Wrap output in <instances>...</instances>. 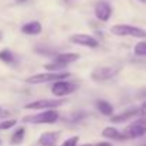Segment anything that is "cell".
<instances>
[{"label": "cell", "mask_w": 146, "mask_h": 146, "mask_svg": "<svg viewBox=\"0 0 146 146\" xmlns=\"http://www.w3.org/2000/svg\"><path fill=\"white\" fill-rule=\"evenodd\" d=\"M101 135L104 136V138H106V139H112V141H126V135L123 133V132H119L116 128H113V126H106L102 132H101Z\"/></svg>", "instance_id": "13"}, {"label": "cell", "mask_w": 146, "mask_h": 146, "mask_svg": "<svg viewBox=\"0 0 146 146\" xmlns=\"http://www.w3.org/2000/svg\"><path fill=\"white\" fill-rule=\"evenodd\" d=\"M7 115H9V112H7V111H3V108L0 106V119H3V118L7 116Z\"/></svg>", "instance_id": "23"}, {"label": "cell", "mask_w": 146, "mask_h": 146, "mask_svg": "<svg viewBox=\"0 0 146 146\" xmlns=\"http://www.w3.org/2000/svg\"><path fill=\"white\" fill-rule=\"evenodd\" d=\"M77 84L74 82H68L65 80H60V81H55L52 82V87H51V92L52 95L55 97H65V95H70L72 94L74 91H77Z\"/></svg>", "instance_id": "6"}, {"label": "cell", "mask_w": 146, "mask_h": 146, "mask_svg": "<svg viewBox=\"0 0 146 146\" xmlns=\"http://www.w3.org/2000/svg\"><path fill=\"white\" fill-rule=\"evenodd\" d=\"M139 112H141V116H146V101L139 106Z\"/></svg>", "instance_id": "22"}, {"label": "cell", "mask_w": 146, "mask_h": 146, "mask_svg": "<svg viewBox=\"0 0 146 146\" xmlns=\"http://www.w3.org/2000/svg\"><path fill=\"white\" fill-rule=\"evenodd\" d=\"M71 74L67 71H48V72H41V74H34L30 75L26 82L27 84H47V82H55L60 80L68 78Z\"/></svg>", "instance_id": "1"}, {"label": "cell", "mask_w": 146, "mask_h": 146, "mask_svg": "<svg viewBox=\"0 0 146 146\" xmlns=\"http://www.w3.org/2000/svg\"><path fill=\"white\" fill-rule=\"evenodd\" d=\"M17 121L16 119H4V121H0V131H7L13 126H16Z\"/></svg>", "instance_id": "20"}, {"label": "cell", "mask_w": 146, "mask_h": 146, "mask_svg": "<svg viewBox=\"0 0 146 146\" xmlns=\"http://www.w3.org/2000/svg\"><path fill=\"white\" fill-rule=\"evenodd\" d=\"M70 41L72 44H77V46H82V47H88V48H97L98 47V40L95 37L90 36V34H72L70 37Z\"/></svg>", "instance_id": "8"}, {"label": "cell", "mask_w": 146, "mask_h": 146, "mask_svg": "<svg viewBox=\"0 0 146 146\" xmlns=\"http://www.w3.org/2000/svg\"><path fill=\"white\" fill-rule=\"evenodd\" d=\"M123 133L126 135V139H136V138L143 136L146 133V116H142L138 121L128 125L125 128Z\"/></svg>", "instance_id": "4"}, {"label": "cell", "mask_w": 146, "mask_h": 146, "mask_svg": "<svg viewBox=\"0 0 146 146\" xmlns=\"http://www.w3.org/2000/svg\"><path fill=\"white\" fill-rule=\"evenodd\" d=\"M0 143H1V141H0Z\"/></svg>", "instance_id": "29"}, {"label": "cell", "mask_w": 146, "mask_h": 146, "mask_svg": "<svg viewBox=\"0 0 146 146\" xmlns=\"http://www.w3.org/2000/svg\"><path fill=\"white\" fill-rule=\"evenodd\" d=\"M24 136H26V128H23V126L17 128V129L14 131V133L11 135V139H10L11 145H19V143H21L23 139H24Z\"/></svg>", "instance_id": "16"}, {"label": "cell", "mask_w": 146, "mask_h": 146, "mask_svg": "<svg viewBox=\"0 0 146 146\" xmlns=\"http://www.w3.org/2000/svg\"><path fill=\"white\" fill-rule=\"evenodd\" d=\"M65 101L64 99H38L27 104L24 108L26 109H55L60 108Z\"/></svg>", "instance_id": "7"}, {"label": "cell", "mask_w": 146, "mask_h": 146, "mask_svg": "<svg viewBox=\"0 0 146 146\" xmlns=\"http://www.w3.org/2000/svg\"><path fill=\"white\" fill-rule=\"evenodd\" d=\"M94 13H95V17L99 21H108L112 16V6L105 0H99L95 4Z\"/></svg>", "instance_id": "9"}, {"label": "cell", "mask_w": 146, "mask_h": 146, "mask_svg": "<svg viewBox=\"0 0 146 146\" xmlns=\"http://www.w3.org/2000/svg\"><path fill=\"white\" fill-rule=\"evenodd\" d=\"M82 146H92V145H90V143H85V145H82Z\"/></svg>", "instance_id": "26"}, {"label": "cell", "mask_w": 146, "mask_h": 146, "mask_svg": "<svg viewBox=\"0 0 146 146\" xmlns=\"http://www.w3.org/2000/svg\"><path fill=\"white\" fill-rule=\"evenodd\" d=\"M1 37H3V34H1V31H0V41H1Z\"/></svg>", "instance_id": "25"}, {"label": "cell", "mask_w": 146, "mask_h": 146, "mask_svg": "<svg viewBox=\"0 0 146 146\" xmlns=\"http://www.w3.org/2000/svg\"><path fill=\"white\" fill-rule=\"evenodd\" d=\"M77 60H80V55L74 54V52H61V54H55L52 57V61L60 62V64H65V65H70V64L75 62Z\"/></svg>", "instance_id": "14"}, {"label": "cell", "mask_w": 146, "mask_h": 146, "mask_svg": "<svg viewBox=\"0 0 146 146\" xmlns=\"http://www.w3.org/2000/svg\"><path fill=\"white\" fill-rule=\"evenodd\" d=\"M41 31H43V26L40 21H36V20L21 26V33L27 36H38L41 34Z\"/></svg>", "instance_id": "11"}, {"label": "cell", "mask_w": 146, "mask_h": 146, "mask_svg": "<svg viewBox=\"0 0 146 146\" xmlns=\"http://www.w3.org/2000/svg\"><path fill=\"white\" fill-rule=\"evenodd\" d=\"M65 67H67L65 64H60V62H55V61H52V62L44 65V68H46L47 71H61V70L65 68Z\"/></svg>", "instance_id": "19"}, {"label": "cell", "mask_w": 146, "mask_h": 146, "mask_svg": "<svg viewBox=\"0 0 146 146\" xmlns=\"http://www.w3.org/2000/svg\"><path fill=\"white\" fill-rule=\"evenodd\" d=\"M111 33L118 37H135V38H146V30L132 26V24H115L111 27Z\"/></svg>", "instance_id": "2"}, {"label": "cell", "mask_w": 146, "mask_h": 146, "mask_svg": "<svg viewBox=\"0 0 146 146\" xmlns=\"http://www.w3.org/2000/svg\"><path fill=\"white\" fill-rule=\"evenodd\" d=\"M19 1H26V0H19Z\"/></svg>", "instance_id": "28"}, {"label": "cell", "mask_w": 146, "mask_h": 146, "mask_svg": "<svg viewBox=\"0 0 146 146\" xmlns=\"http://www.w3.org/2000/svg\"><path fill=\"white\" fill-rule=\"evenodd\" d=\"M60 139V132H44L38 141L37 145L40 146H55L57 141Z\"/></svg>", "instance_id": "12"}, {"label": "cell", "mask_w": 146, "mask_h": 146, "mask_svg": "<svg viewBox=\"0 0 146 146\" xmlns=\"http://www.w3.org/2000/svg\"><path fill=\"white\" fill-rule=\"evenodd\" d=\"M136 115H141L139 108H131V109L123 111L122 113L112 115V116H111V122H113V123H121V122H125V121L132 119V118H133V116H136Z\"/></svg>", "instance_id": "10"}, {"label": "cell", "mask_w": 146, "mask_h": 146, "mask_svg": "<svg viewBox=\"0 0 146 146\" xmlns=\"http://www.w3.org/2000/svg\"><path fill=\"white\" fill-rule=\"evenodd\" d=\"M139 1H142V3H145V1H146V0H139Z\"/></svg>", "instance_id": "27"}, {"label": "cell", "mask_w": 146, "mask_h": 146, "mask_svg": "<svg viewBox=\"0 0 146 146\" xmlns=\"http://www.w3.org/2000/svg\"><path fill=\"white\" fill-rule=\"evenodd\" d=\"M0 61H3L4 64H11L14 62V55L9 48H3L0 51Z\"/></svg>", "instance_id": "17"}, {"label": "cell", "mask_w": 146, "mask_h": 146, "mask_svg": "<svg viewBox=\"0 0 146 146\" xmlns=\"http://www.w3.org/2000/svg\"><path fill=\"white\" fill-rule=\"evenodd\" d=\"M121 67H116V65H106V67H98L97 70L92 71L91 74V78L94 81L98 82H102V81H108L111 78H113L118 72H119Z\"/></svg>", "instance_id": "5"}, {"label": "cell", "mask_w": 146, "mask_h": 146, "mask_svg": "<svg viewBox=\"0 0 146 146\" xmlns=\"http://www.w3.org/2000/svg\"><path fill=\"white\" fill-rule=\"evenodd\" d=\"M60 115L55 109H46L40 113L26 115L23 118V122L26 123H55L58 121Z\"/></svg>", "instance_id": "3"}, {"label": "cell", "mask_w": 146, "mask_h": 146, "mask_svg": "<svg viewBox=\"0 0 146 146\" xmlns=\"http://www.w3.org/2000/svg\"><path fill=\"white\" fill-rule=\"evenodd\" d=\"M95 146H113V145H111L109 142H101V143H97Z\"/></svg>", "instance_id": "24"}, {"label": "cell", "mask_w": 146, "mask_h": 146, "mask_svg": "<svg viewBox=\"0 0 146 146\" xmlns=\"http://www.w3.org/2000/svg\"><path fill=\"white\" fill-rule=\"evenodd\" d=\"M97 109L98 112L102 113L104 116H112L113 115V106L108 101H104V99L97 101Z\"/></svg>", "instance_id": "15"}, {"label": "cell", "mask_w": 146, "mask_h": 146, "mask_svg": "<svg viewBox=\"0 0 146 146\" xmlns=\"http://www.w3.org/2000/svg\"><path fill=\"white\" fill-rule=\"evenodd\" d=\"M80 142V138L78 136H71V138H68V139H65L61 146H77V143Z\"/></svg>", "instance_id": "21"}, {"label": "cell", "mask_w": 146, "mask_h": 146, "mask_svg": "<svg viewBox=\"0 0 146 146\" xmlns=\"http://www.w3.org/2000/svg\"><path fill=\"white\" fill-rule=\"evenodd\" d=\"M38 146H40V145H38Z\"/></svg>", "instance_id": "30"}, {"label": "cell", "mask_w": 146, "mask_h": 146, "mask_svg": "<svg viewBox=\"0 0 146 146\" xmlns=\"http://www.w3.org/2000/svg\"><path fill=\"white\" fill-rule=\"evenodd\" d=\"M133 52H135L136 55L146 57V41H139L138 44H135V47H133Z\"/></svg>", "instance_id": "18"}]
</instances>
